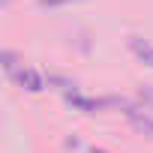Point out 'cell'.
I'll use <instances>...</instances> for the list:
<instances>
[{"mask_svg":"<svg viewBox=\"0 0 153 153\" xmlns=\"http://www.w3.org/2000/svg\"><path fill=\"white\" fill-rule=\"evenodd\" d=\"M21 81H27L30 90H42V78H39L33 69H24V72H21Z\"/></svg>","mask_w":153,"mask_h":153,"instance_id":"obj_3","label":"cell"},{"mask_svg":"<svg viewBox=\"0 0 153 153\" xmlns=\"http://www.w3.org/2000/svg\"><path fill=\"white\" fill-rule=\"evenodd\" d=\"M93 153H105V150H93Z\"/></svg>","mask_w":153,"mask_h":153,"instance_id":"obj_4","label":"cell"},{"mask_svg":"<svg viewBox=\"0 0 153 153\" xmlns=\"http://www.w3.org/2000/svg\"><path fill=\"white\" fill-rule=\"evenodd\" d=\"M129 48H132V54H135L141 63L153 66V45H150V42H144L141 36H132V39H129Z\"/></svg>","mask_w":153,"mask_h":153,"instance_id":"obj_1","label":"cell"},{"mask_svg":"<svg viewBox=\"0 0 153 153\" xmlns=\"http://www.w3.org/2000/svg\"><path fill=\"white\" fill-rule=\"evenodd\" d=\"M126 117H129V120H132V123H135L138 129H144V132H150V135H153V120H150V117L138 114L135 108H129V111H126Z\"/></svg>","mask_w":153,"mask_h":153,"instance_id":"obj_2","label":"cell"}]
</instances>
